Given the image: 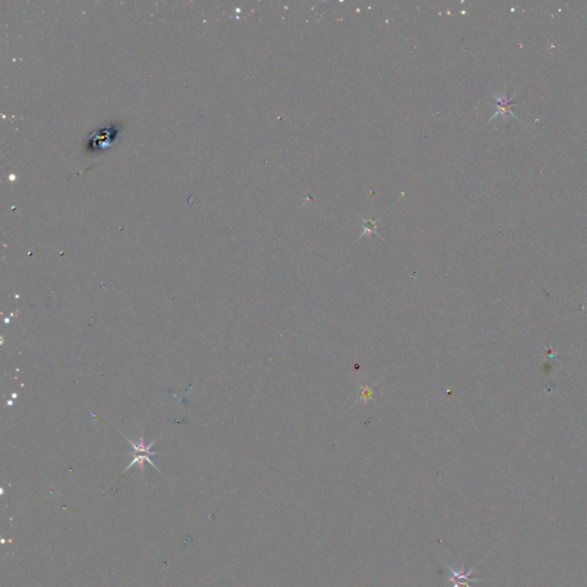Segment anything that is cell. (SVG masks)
I'll use <instances>...</instances> for the list:
<instances>
[{"label": "cell", "instance_id": "6da1fadb", "mask_svg": "<svg viewBox=\"0 0 587 587\" xmlns=\"http://www.w3.org/2000/svg\"><path fill=\"white\" fill-rule=\"evenodd\" d=\"M122 126L118 122L106 123L88 136L86 150L90 152H102L112 148L120 136Z\"/></svg>", "mask_w": 587, "mask_h": 587}, {"label": "cell", "instance_id": "277c9868", "mask_svg": "<svg viewBox=\"0 0 587 587\" xmlns=\"http://www.w3.org/2000/svg\"><path fill=\"white\" fill-rule=\"evenodd\" d=\"M362 234H360V236L358 238H360L362 236H366V234H376L378 238H381V236L378 234V232H376L378 224V220H372V219L362 218Z\"/></svg>", "mask_w": 587, "mask_h": 587}, {"label": "cell", "instance_id": "3957f363", "mask_svg": "<svg viewBox=\"0 0 587 587\" xmlns=\"http://www.w3.org/2000/svg\"><path fill=\"white\" fill-rule=\"evenodd\" d=\"M376 383L378 382H375V384H376ZM374 386H370L366 384H359V394L357 396V399L354 402V404H357L358 402H362L364 404H367V402L370 400H373L375 402L374 394H376V391L374 390Z\"/></svg>", "mask_w": 587, "mask_h": 587}, {"label": "cell", "instance_id": "7a4b0ae2", "mask_svg": "<svg viewBox=\"0 0 587 587\" xmlns=\"http://www.w3.org/2000/svg\"><path fill=\"white\" fill-rule=\"evenodd\" d=\"M450 569V572H451V577H450L448 582H484V579H472L470 578L472 574H474V571H475V568H472V570H469L468 572H464V569H460V570H456L451 568V566H448Z\"/></svg>", "mask_w": 587, "mask_h": 587}]
</instances>
